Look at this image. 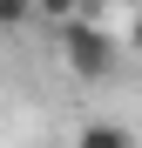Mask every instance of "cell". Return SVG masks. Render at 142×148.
<instances>
[{"mask_svg": "<svg viewBox=\"0 0 142 148\" xmlns=\"http://www.w3.org/2000/svg\"><path fill=\"white\" fill-rule=\"evenodd\" d=\"M75 148H129V128H115V121H88Z\"/></svg>", "mask_w": 142, "mask_h": 148, "instance_id": "7a4b0ae2", "label": "cell"}, {"mask_svg": "<svg viewBox=\"0 0 142 148\" xmlns=\"http://www.w3.org/2000/svg\"><path fill=\"white\" fill-rule=\"evenodd\" d=\"M27 7H34V20H75L88 0H27Z\"/></svg>", "mask_w": 142, "mask_h": 148, "instance_id": "3957f363", "label": "cell"}, {"mask_svg": "<svg viewBox=\"0 0 142 148\" xmlns=\"http://www.w3.org/2000/svg\"><path fill=\"white\" fill-rule=\"evenodd\" d=\"M20 20H34L27 0H0V27H20Z\"/></svg>", "mask_w": 142, "mask_h": 148, "instance_id": "277c9868", "label": "cell"}, {"mask_svg": "<svg viewBox=\"0 0 142 148\" xmlns=\"http://www.w3.org/2000/svg\"><path fill=\"white\" fill-rule=\"evenodd\" d=\"M54 27H61V54H68V67H75L81 81H102V74L115 67V40L95 27V20L75 14V20H54Z\"/></svg>", "mask_w": 142, "mask_h": 148, "instance_id": "6da1fadb", "label": "cell"}]
</instances>
